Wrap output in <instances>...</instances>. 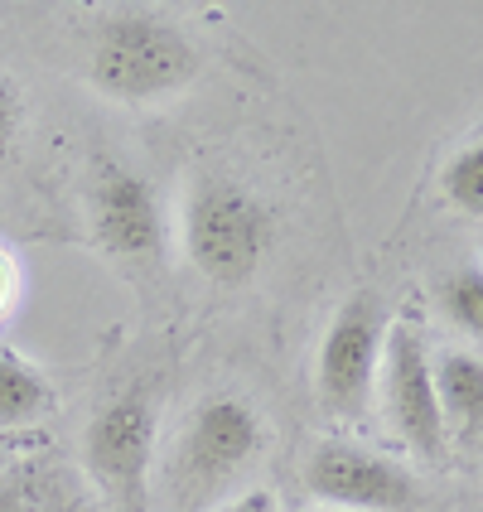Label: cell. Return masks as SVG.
<instances>
[{"label":"cell","instance_id":"1","mask_svg":"<svg viewBox=\"0 0 483 512\" xmlns=\"http://www.w3.org/2000/svg\"><path fill=\"white\" fill-rule=\"evenodd\" d=\"M261 450H266V426L252 401L232 392L203 397L179 426L160 474L170 512H208L252 469Z\"/></svg>","mask_w":483,"mask_h":512},{"label":"cell","instance_id":"2","mask_svg":"<svg viewBox=\"0 0 483 512\" xmlns=\"http://www.w3.org/2000/svg\"><path fill=\"white\" fill-rule=\"evenodd\" d=\"M203 54L179 25L145 15V10H121L97 25L92 54H87V83L107 102L121 107H145L174 97L199 78Z\"/></svg>","mask_w":483,"mask_h":512},{"label":"cell","instance_id":"3","mask_svg":"<svg viewBox=\"0 0 483 512\" xmlns=\"http://www.w3.org/2000/svg\"><path fill=\"white\" fill-rule=\"evenodd\" d=\"M179 242L189 266L213 285H242L261 271L276 242V218L247 184L228 174H203L179 213Z\"/></svg>","mask_w":483,"mask_h":512},{"label":"cell","instance_id":"4","mask_svg":"<svg viewBox=\"0 0 483 512\" xmlns=\"http://www.w3.org/2000/svg\"><path fill=\"white\" fill-rule=\"evenodd\" d=\"M160 455V406L145 382L102 401L83 426V464L121 512H150V469Z\"/></svg>","mask_w":483,"mask_h":512},{"label":"cell","instance_id":"5","mask_svg":"<svg viewBox=\"0 0 483 512\" xmlns=\"http://www.w3.org/2000/svg\"><path fill=\"white\" fill-rule=\"evenodd\" d=\"M387 305L377 290H353L343 300L324 339L314 353V397L329 416L358 421L377 397V372H382V348H387Z\"/></svg>","mask_w":483,"mask_h":512},{"label":"cell","instance_id":"6","mask_svg":"<svg viewBox=\"0 0 483 512\" xmlns=\"http://www.w3.org/2000/svg\"><path fill=\"white\" fill-rule=\"evenodd\" d=\"M305 493L334 512H411L421 508V479L392 455L358 440H319L300 469Z\"/></svg>","mask_w":483,"mask_h":512},{"label":"cell","instance_id":"7","mask_svg":"<svg viewBox=\"0 0 483 512\" xmlns=\"http://www.w3.org/2000/svg\"><path fill=\"white\" fill-rule=\"evenodd\" d=\"M377 401L387 430L397 435L411 455L440 459L445 450V416L435 397V358L426 348V334L416 324H392L377 372Z\"/></svg>","mask_w":483,"mask_h":512},{"label":"cell","instance_id":"8","mask_svg":"<svg viewBox=\"0 0 483 512\" xmlns=\"http://www.w3.org/2000/svg\"><path fill=\"white\" fill-rule=\"evenodd\" d=\"M92 237L121 266H150L165 252V208L155 184L121 160L92 165Z\"/></svg>","mask_w":483,"mask_h":512},{"label":"cell","instance_id":"9","mask_svg":"<svg viewBox=\"0 0 483 512\" xmlns=\"http://www.w3.org/2000/svg\"><path fill=\"white\" fill-rule=\"evenodd\" d=\"M435 397L445 416V435L479 440L483 435V358L469 348H450L435 358Z\"/></svg>","mask_w":483,"mask_h":512},{"label":"cell","instance_id":"10","mask_svg":"<svg viewBox=\"0 0 483 512\" xmlns=\"http://www.w3.org/2000/svg\"><path fill=\"white\" fill-rule=\"evenodd\" d=\"M58 411V392L25 353L0 348V430L44 426Z\"/></svg>","mask_w":483,"mask_h":512},{"label":"cell","instance_id":"11","mask_svg":"<svg viewBox=\"0 0 483 512\" xmlns=\"http://www.w3.org/2000/svg\"><path fill=\"white\" fill-rule=\"evenodd\" d=\"M440 189H445V203L455 213L483 218V136L450 155V165L440 170Z\"/></svg>","mask_w":483,"mask_h":512},{"label":"cell","instance_id":"12","mask_svg":"<svg viewBox=\"0 0 483 512\" xmlns=\"http://www.w3.org/2000/svg\"><path fill=\"white\" fill-rule=\"evenodd\" d=\"M440 310L455 329L483 339V266H459L455 276L440 281Z\"/></svg>","mask_w":483,"mask_h":512},{"label":"cell","instance_id":"13","mask_svg":"<svg viewBox=\"0 0 483 512\" xmlns=\"http://www.w3.org/2000/svg\"><path fill=\"white\" fill-rule=\"evenodd\" d=\"M44 508V479L39 469H10L0 479V512H39Z\"/></svg>","mask_w":483,"mask_h":512},{"label":"cell","instance_id":"14","mask_svg":"<svg viewBox=\"0 0 483 512\" xmlns=\"http://www.w3.org/2000/svg\"><path fill=\"white\" fill-rule=\"evenodd\" d=\"M20 136H25V92L0 73V165L15 155Z\"/></svg>","mask_w":483,"mask_h":512},{"label":"cell","instance_id":"15","mask_svg":"<svg viewBox=\"0 0 483 512\" xmlns=\"http://www.w3.org/2000/svg\"><path fill=\"white\" fill-rule=\"evenodd\" d=\"M213 512H276V498H271L266 488H247V493L228 498L223 508H213Z\"/></svg>","mask_w":483,"mask_h":512},{"label":"cell","instance_id":"16","mask_svg":"<svg viewBox=\"0 0 483 512\" xmlns=\"http://www.w3.org/2000/svg\"><path fill=\"white\" fill-rule=\"evenodd\" d=\"M10 295H15V266L5 261V252H0V310L10 305Z\"/></svg>","mask_w":483,"mask_h":512},{"label":"cell","instance_id":"17","mask_svg":"<svg viewBox=\"0 0 483 512\" xmlns=\"http://www.w3.org/2000/svg\"><path fill=\"white\" fill-rule=\"evenodd\" d=\"M314 512H334V508H314Z\"/></svg>","mask_w":483,"mask_h":512}]
</instances>
